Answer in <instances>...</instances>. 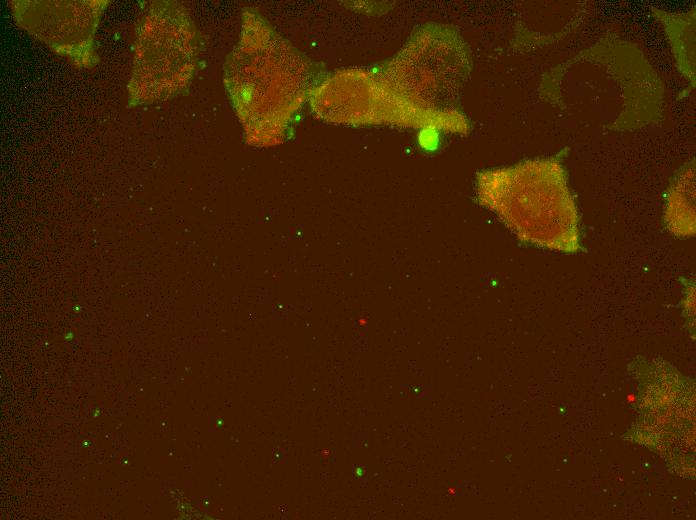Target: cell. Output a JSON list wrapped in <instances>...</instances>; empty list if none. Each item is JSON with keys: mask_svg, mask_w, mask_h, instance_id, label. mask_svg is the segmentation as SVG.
I'll list each match as a JSON object with an SVG mask.
<instances>
[{"mask_svg": "<svg viewBox=\"0 0 696 520\" xmlns=\"http://www.w3.org/2000/svg\"><path fill=\"white\" fill-rule=\"evenodd\" d=\"M694 173L682 174L670 191L666 210V222L676 235L686 237L694 234Z\"/></svg>", "mask_w": 696, "mask_h": 520, "instance_id": "cell-2", "label": "cell"}, {"mask_svg": "<svg viewBox=\"0 0 696 520\" xmlns=\"http://www.w3.org/2000/svg\"><path fill=\"white\" fill-rule=\"evenodd\" d=\"M489 205L523 242L565 253L581 250L579 216L555 159L493 173Z\"/></svg>", "mask_w": 696, "mask_h": 520, "instance_id": "cell-1", "label": "cell"}]
</instances>
